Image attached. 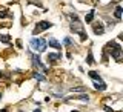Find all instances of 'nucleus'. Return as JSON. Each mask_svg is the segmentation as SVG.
I'll return each mask as SVG.
<instances>
[{
    "label": "nucleus",
    "mask_w": 123,
    "mask_h": 112,
    "mask_svg": "<svg viewBox=\"0 0 123 112\" xmlns=\"http://www.w3.org/2000/svg\"><path fill=\"white\" fill-rule=\"evenodd\" d=\"M31 48L34 49V51H38V52H43L46 49V40L45 38H31Z\"/></svg>",
    "instance_id": "1"
},
{
    "label": "nucleus",
    "mask_w": 123,
    "mask_h": 112,
    "mask_svg": "<svg viewBox=\"0 0 123 112\" xmlns=\"http://www.w3.org/2000/svg\"><path fill=\"white\" fill-rule=\"evenodd\" d=\"M51 26H52V23H51V22H46V20H43V22H38L37 25H36V28H34V31H32V34L36 35V34H38V32H43V31L49 29Z\"/></svg>",
    "instance_id": "2"
},
{
    "label": "nucleus",
    "mask_w": 123,
    "mask_h": 112,
    "mask_svg": "<svg viewBox=\"0 0 123 112\" xmlns=\"http://www.w3.org/2000/svg\"><path fill=\"white\" fill-rule=\"evenodd\" d=\"M111 46H112V49H111V55H112V59L115 61H120L122 60V48H120V45L111 43Z\"/></svg>",
    "instance_id": "3"
},
{
    "label": "nucleus",
    "mask_w": 123,
    "mask_h": 112,
    "mask_svg": "<svg viewBox=\"0 0 123 112\" xmlns=\"http://www.w3.org/2000/svg\"><path fill=\"white\" fill-rule=\"evenodd\" d=\"M74 20H75V22L71 23V31H74V32H82V31H83V25H82L79 20H77V15L74 17Z\"/></svg>",
    "instance_id": "4"
},
{
    "label": "nucleus",
    "mask_w": 123,
    "mask_h": 112,
    "mask_svg": "<svg viewBox=\"0 0 123 112\" xmlns=\"http://www.w3.org/2000/svg\"><path fill=\"white\" fill-rule=\"evenodd\" d=\"M92 29H94V32L97 34V35H102V34L105 32V28H103V25L100 22H95L94 25H92Z\"/></svg>",
    "instance_id": "5"
},
{
    "label": "nucleus",
    "mask_w": 123,
    "mask_h": 112,
    "mask_svg": "<svg viewBox=\"0 0 123 112\" xmlns=\"http://www.w3.org/2000/svg\"><path fill=\"white\" fill-rule=\"evenodd\" d=\"M31 59H32V61H34V65H36V66H38V68L43 69V71H46V66H43V63H42L40 59H38V55H31Z\"/></svg>",
    "instance_id": "6"
},
{
    "label": "nucleus",
    "mask_w": 123,
    "mask_h": 112,
    "mask_svg": "<svg viewBox=\"0 0 123 112\" xmlns=\"http://www.w3.org/2000/svg\"><path fill=\"white\" fill-rule=\"evenodd\" d=\"M82 100V101H88L89 100V95L88 94H80V95H74V97H68L66 100Z\"/></svg>",
    "instance_id": "7"
},
{
    "label": "nucleus",
    "mask_w": 123,
    "mask_h": 112,
    "mask_svg": "<svg viewBox=\"0 0 123 112\" xmlns=\"http://www.w3.org/2000/svg\"><path fill=\"white\" fill-rule=\"evenodd\" d=\"M48 43H49V46H51V48H54V49H62V45H60V43H59V41H57L54 37L49 38V41H48Z\"/></svg>",
    "instance_id": "8"
},
{
    "label": "nucleus",
    "mask_w": 123,
    "mask_h": 112,
    "mask_svg": "<svg viewBox=\"0 0 123 112\" xmlns=\"http://www.w3.org/2000/svg\"><path fill=\"white\" fill-rule=\"evenodd\" d=\"M94 88L97 91H105L106 89V84L102 82V80H98V82H94Z\"/></svg>",
    "instance_id": "9"
},
{
    "label": "nucleus",
    "mask_w": 123,
    "mask_h": 112,
    "mask_svg": "<svg viewBox=\"0 0 123 112\" xmlns=\"http://www.w3.org/2000/svg\"><path fill=\"white\" fill-rule=\"evenodd\" d=\"M46 59H48V61H55V60H60L62 55H60V54H48Z\"/></svg>",
    "instance_id": "10"
},
{
    "label": "nucleus",
    "mask_w": 123,
    "mask_h": 112,
    "mask_svg": "<svg viewBox=\"0 0 123 112\" xmlns=\"http://www.w3.org/2000/svg\"><path fill=\"white\" fill-rule=\"evenodd\" d=\"M88 75H89L91 78L94 80V82H98V80H102V77H100V75H98L95 71H89V72H88Z\"/></svg>",
    "instance_id": "11"
},
{
    "label": "nucleus",
    "mask_w": 123,
    "mask_h": 112,
    "mask_svg": "<svg viewBox=\"0 0 123 112\" xmlns=\"http://www.w3.org/2000/svg\"><path fill=\"white\" fill-rule=\"evenodd\" d=\"M114 15H115V18H117V20H120V18H122V6H117V8H115Z\"/></svg>",
    "instance_id": "12"
},
{
    "label": "nucleus",
    "mask_w": 123,
    "mask_h": 112,
    "mask_svg": "<svg viewBox=\"0 0 123 112\" xmlns=\"http://www.w3.org/2000/svg\"><path fill=\"white\" fill-rule=\"evenodd\" d=\"M92 20H94V11H91V12H88V15L85 17V22H86V23H91Z\"/></svg>",
    "instance_id": "13"
},
{
    "label": "nucleus",
    "mask_w": 123,
    "mask_h": 112,
    "mask_svg": "<svg viewBox=\"0 0 123 112\" xmlns=\"http://www.w3.org/2000/svg\"><path fill=\"white\" fill-rule=\"evenodd\" d=\"M0 40H2L3 41V43H11V37L9 35H8V34H3V35H0Z\"/></svg>",
    "instance_id": "14"
},
{
    "label": "nucleus",
    "mask_w": 123,
    "mask_h": 112,
    "mask_svg": "<svg viewBox=\"0 0 123 112\" xmlns=\"http://www.w3.org/2000/svg\"><path fill=\"white\" fill-rule=\"evenodd\" d=\"M86 63H88V65H94V63H95V61H94V57H92V52H91V51L88 52V59H86Z\"/></svg>",
    "instance_id": "15"
},
{
    "label": "nucleus",
    "mask_w": 123,
    "mask_h": 112,
    "mask_svg": "<svg viewBox=\"0 0 123 112\" xmlns=\"http://www.w3.org/2000/svg\"><path fill=\"white\" fill-rule=\"evenodd\" d=\"M63 45H65V46H72L74 43H72V40H71L69 37H65V40H63Z\"/></svg>",
    "instance_id": "16"
},
{
    "label": "nucleus",
    "mask_w": 123,
    "mask_h": 112,
    "mask_svg": "<svg viewBox=\"0 0 123 112\" xmlns=\"http://www.w3.org/2000/svg\"><path fill=\"white\" fill-rule=\"evenodd\" d=\"M34 77H36L38 82H45V77H43V75H40L38 72H36V74H34Z\"/></svg>",
    "instance_id": "17"
},
{
    "label": "nucleus",
    "mask_w": 123,
    "mask_h": 112,
    "mask_svg": "<svg viewBox=\"0 0 123 112\" xmlns=\"http://www.w3.org/2000/svg\"><path fill=\"white\" fill-rule=\"evenodd\" d=\"M71 92H85V88H72Z\"/></svg>",
    "instance_id": "18"
},
{
    "label": "nucleus",
    "mask_w": 123,
    "mask_h": 112,
    "mask_svg": "<svg viewBox=\"0 0 123 112\" xmlns=\"http://www.w3.org/2000/svg\"><path fill=\"white\" fill-rule=\"evenodd\" d=\"M79 34H80V40H82V41H85V40L88 38V35H86V34L83 32V31H82V32H79Z\"/></svg>",
    "instance_id": "19"
},
{
    "label": "nucleus",
    "mask_w": 123,
    "mask_h": 112,
    "mask_svg": "<svg viewBox=\"0 0 123 112\" xmlns=\"http://www.w3.org/2000/svg\"><path fill=\"white\" fill-rule=\"evenodd\" d=\"M5 17H8L6 11H0V18H5Z\"/></svg>",
    "instance_id": "20"
},
{
    "label": "nucleus",
    "mask_w": 123,
    "mask_h": 112,
    "mask_svg": "<svg viewBox=\"0 0 123 112\" xmlns=\"http://www.w3.org/2000/svg\"><path fill=\"white\" fill-rule=\"evenodd\" d=\"M105 111H106V112H112V109H111L109 106H105Z\"/></svg>",
    "instance_id": "21"
},
{
    "label": "nucleus",
    "mask_w": 123,
    "mask_h": 112,
    "mask_svg": "<svg viewBox=\"0 0 123 112\" xmlns=\"http://www.w3.org/2000/svg\"><path fill=\"white\" fill-rule=\"evenodd\" d=\"M2 77H3V72H2V71H0V78H2Z\"/></svg>",
    "instance_id": "22"
},
{
    "label": "nucleus",
    "mask_w": 123,
    "mask_h": 112,
    "mask_svg": "<svg viewBox=\"0 0 123 112\" xmlns=\"http://www.w3.org/2000/svg\"><path fill=\"white\" fill-rule=\"evenodd\" d=\"M34 112H40V109H36V111H34Z\"/></svg>",
    "instance_id": "23"
},
{
    "label": "nucleus",
    "mask_w": 123,
    "mask_h": 112,
    "mask_svg": "<svg viewBox=\"0 0 123 112\" xmlns=\"http://www.w3.org/2000/svg\"><path fill=\"white\" fill-rule=\"evenodd\" d=\"M0 112H6V109H2V111H0Z\"/></svg>",
    "instance_id": "24"
},
{
    "label": "nucleus",
    "mask_w": 123,
    "mask_h": 112,
    "mask_svg": "<svg viewBox=\"0 0 123 112\" xmlns=\"http://www.w3.org/2000/svg\"><path fill=\"white\" fill-rule=\"evenodd\" d=\"M72 112H79V111H72Z\"/></svg>",
    "instance_id": "25"
},
{
    "label": "nucleus",
    "mask_w": 123,
    "mask_h": 112,
    "mask_svg": "<svg viewBox=\"0 0 123 112\" xmlns=\"http://www.w3.org/2000/svg\"><path fill=\"white\" fill-rule=\"evenodd\" d=\"M0 98H2V94H0Z\"/></svg>",
    "instance_id": "26"
}]
</instances>
